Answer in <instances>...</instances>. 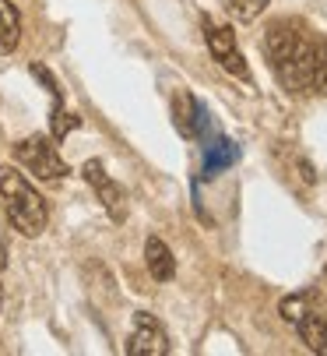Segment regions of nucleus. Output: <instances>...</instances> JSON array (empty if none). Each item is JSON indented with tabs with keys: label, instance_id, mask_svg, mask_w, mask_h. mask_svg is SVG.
Instances as JSON below:
<instances>
[{
	"label": "nucleus",
	"instance_id": "obj_10",
	"mask_svg": "<svg viewBox=\"0 0 327 356\" xmlns=\"http://www.w3.org/2000/svg\"><path fill=\"white\" fill-rule=\"evenodd\" d=\"M22 39V18L11 0H0V54H11Z\"/></svg>",
	"mask_w": 327,
	"mask_h": 356
},
{
	"label": "nucleus",
	"instance_id": "obj_12",
	"mask_svg": "<svg viewBox=\"0 0 327 356\" xmlns=\"http://www.w3.org/2000/svg\"><path fill=\"white\" fill-rule=\"evenodd\" d=\"M194 113H197V99L187 88H180L173 95V124L183 138H194Z\"/></svg>",
	"mask_w": 327,
	"mask_h": 356
},
{
	"label": "nucleus",
	"instance_id": "obj_9",
	"mask_svg": "<svg viewBox=\"0 0 327 356\" xmlns=\"http://www.w3.org/2000/svg\"><path fill=\"white\" fill-rule=\"evenodd\" d=\"M296 332H299V339L306 342V349L327 356V314H324V311H317V307L306 311V314L296 321Z\"/></svg>",
	"mask_w": 327,
	"mask_h": 356
},
{
	"label": "nucleus",
	"instance_id": "obj_6",
	"mask_svg": "<svg viewBox=\"0 0 327 356\" xmlns=\"http://www.w3.org/2000/svg\"><path fill=\"white\" fill-rule=\"evenodd\" d=\"M81 177L95 187L99 201H102V209L109 212V219L113 222H124L127 219V191L117 184V180H109V173L102 170V159H88L81 166Z\"/></svg>",
	"mask_w": 327,
	"mask_h": 356
},
{
	"label": "nucleus",
	"instance_id": "obj_3",
	"mask_svg": "<svg viewBox=\"0 0 327 356\" xmlns=\"http://www.w3.org/2000/svg\"><path fill=\"white\" fill-rule=\"evenodd\" d=\"M15 159L35 177V180H46V184H60L71 177V166L60 159L57 145H53L46 134H32L25 141L15 145Z\"/></svg>",
	"mask_w": 327,
	"mask_h": 356
},
{
	"label": "nucleus",
	"instance_id": "obj_11",
	"mask_svg": "<svg viewBox=\"0 0 327 356\" xmlns=\"http://www.w3.org/2000/svg\"><path fill=\"white\" fill-rule=\"evenodd\" d=\"M53 95V117H49V127H53V141H64L74 127H81V117H74V113H67L64 110V95H60V85L49 92Z\"/></svg>",
	"mask_w": 327,
	"mask_h": 356
},
{
	"label": "nucleus",
	"instance_id": "obj_5",
	"mask_svg": "<svg viewBox=\"0 0 327 356\" xmlns=\"http://www.w3.org/2000/svg\"><path fill=\"white\" fill-rule=\"evenodd\" d=\"M124 353L127 356H166L169 353V335H166V328H162V321L148 311H137Z\"/></svg>",
	"mask_w": 327,
	"mask_h": 356
},
{
	"label": "nucleus",
	"instance_id": "obj_4",
	"mask_svg": "<svg viewBox=\"0 0 327 356\" xmlns=\"http://www.w3.org/2000/svg\"><path fill=\"white\" fill-rule=\"evenodd\" d=\"M204 39H208V49H211V57L222 64V71H229L233 78L240 81H250V67L240 54V46H236V35L229 25H218L204 15Z\"/></svg>",
	"mask_w": 327,
	"mask_h": 356
},
{
	"label": "nucleus",
	"instance_id": "obj_8",
	"mask_svg": "<svg viewBox=\"0 0 327 356\" xmlns=\"http://www.w3.org/2000/svg\"><path fill=\"white\" fill-rule=\"evenodd\" d=\"M144 265H148V275L155 282H169L176 275V258H173V250L166 247V240H158V236H148L144 240Z\"/></svg>",
	"mask_w": 327,
	"mask_h": 356
},
{
	"label": "nucleus",
	"instance_id": "obj_14",
	"mask_svg": "<svg viewBox=\"0 0 327 356\" xmlns=\"http://www.w3.org/2000/svg\"><path fill=\"white\" fill-rule=\"evenodd\" d=\"M271 4V0H226V8H229V15L236 18V22H253V18H260V11Z\"/></svg>",
	"mask_w": 327,
	"mask_h": 356
},
{
	"label": "nucleus",
	"instance_id": "obj_13",
	"mask_svg": "<svg viewBox=\"0 0 327 356\" xmlns=\"http://www.w3.org/2000/svg\"><path fill=\"white\" fill-rule=\"evenodd\" d=\"M278 311H282V318H285L289 325H296L306 311H313V293H292V296H285Z\"/></svg>",
	"mask_w": 327,
	"mask_h": 356
},
{
	"label": "nucleus",
	"instance_id": "obj_1",
	"mask_svg": "<svg viewBox=\"0 0 327 356\" xmlns=\"http://www.w3.org/2000/svg\"><path fill=\"white\" fill-rule=\"evenodd\" d=\"M264 57L275 71V78L289 92H310L313 88V57L317 42L303 35L296 22H271L264 29Z\"/></svg>",
	"mask_w": 327,
	"mask_h": 356
},
{
	"label": "nucleus",
	"instance_id": "obj_2",
	"mask_svg": "<svg viewBox=\"0 0 327 356\" xmlns=\"http://www.w3.org/2000/svg\"><path fill=\"white\" fill-rule=\"evenodd\" d=\"M0 197H4L11 226L22 236H39L46 229L49 205H46V197L25 180V173L18 166H0Z\"/></svg>",
	"mask_w": 327,
	"mask_h": 356
},
{
	"label": "nucleus",
	"instance_id": "obj_16",
	"mask_svg": "<svg viewBox=\"0 0 327 356\" xmlns=\"http://www.w3.org/2000/svg\"><path fill=\"white\" fill-rule=\"evenodd\" d=\"M4 268H8V243L0 240V272H4Z\"/></svg>",
	"mask_w": 327,
	"mask_h": 356
},
{
	"label": "nucleus",
	"instance_id": "obj_15",
	"mask_svg": "<svg viewBox=\"0 0 327 356\" xmlns=\"http://www.w3.org/2000/svg\"><path fill=\"white\" fill-rule=\"evenodd\" d=\"M313 88L327 92V39L317 42V57H313Z\"/></svg>",
	"mask_w": 327,
	"mask_h": 356
},
{
	"label": "nucleus",
	"instance_id": "obj_7",
	"mask_svg": "<svg viewBox=\"0 0 327 356\" xmlns=\"http://www.w3.org/2000/svg\"><path fill=\"white\" fill-rule=\"evenodd\" d=\"M204 166H201V177L204 180H211V177H218L222 170H229L236 159H240V148H236V141H229L226 134H211V138H204Z\"/></svg>",
	"mask_w": 327,
	"mask_h": 356
}]
</instances>
